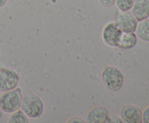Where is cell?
Instances as JSON below:
<instances>
[{
  "mask_svg": "<svg viewBox=\"0 0 149 123\" xmlns=\"http://www.w3.org/2000/svg\"><path fill=\"white\" fill-rule=\"evenodd\" d=\"M101 78L105 87L112 92H117L123 87L124 75L116 67L111 65L105 67L102 70Z\"/></svg>",
  "mask_w": 149,
  "mask_h": 123,
  "instance_id": "6da1fadb",
  "label": "cell"
},
{
  "mask_svg": "<svg viewBox=\"0 0 149 123\" xmlns=\"http://www.w3.org/2000/svg\"><path fill=\"white\" fill-rule=\"evenodd\" d=\"M44 106L42 98L32 92L29 91L23 96L20 109L30 118H38L43 114Z\"/></svg>",
  "mask_w": 149,
  "mask_h": 123,
  "instance_id": "7a4b0ae2",
  "label": "cell"
},
{
  "mask_svg": "<svg viewBox=\"0 0 149 123\" xmlns=\"http://www.w3.org/2000/svg\"><path fill=\"white\" fill-rule=\"evenodd\" d=\"M23 98L21 88L17 87L11 91L3 92L0 96V107L3 112L12 114L20 109Z\"/></svg>",
  "mask_w": 149,
  "mask_h": 123,
  "instance_id": "3957f363",
  "label": "cell"
},
{
  "mask_svg": "<svg viewBox=\"0 0 149 123\" xmlns=\"http://www.w3.org/2000/svg\"><path fill=\"white\" fill-rule=\"evenodd\" d=\"M18 82L19 76L15 69L10 67L0 68V92L15 89Z\"/></svg>",
  "mask_w": 149,
  "mask_h": 123,
  "instance_id": "277c9868",
  "label": "cell"
},
{
  "mask_svg": "<svg viewBox=\"0 0 149 123\" xmlns=\"http://www.w3.org/2000/svg\"><path fill=\"white\" fill-rule=\"evenodd\" d=\"M122 31L119 28L115 22H111L106 25L102 32V38L107 46L118 47L119 38Z\"/></svg>",
  "mask_w": 149,
  "mask_h": 123,
  "instance_id": "5b68a950",
  "label": "cell"
},
{
  "mask_svg": "<svg viewBox=\"0 0 149 123\" xmlns=\"http://www.w3.org/2000/svg\"><path fill=\"white\" fill-rule=\"evenodd\" d=\"M115 23L122 32L135 33L138 21L132 12L129 11H120L116 17Z\"/></svg>",
  "mask_w": 149,
  "mask_h": 123,
  "instance_id": "8992f818",
  "label": "cell"
},
{
  "mask_svg": "<svg viewBox=\"0 0 149 123\" xmlns=\"http://www.w3.org/2000/svg\"><path fill=\"white\" fill-rule=\"evenodd\" d=\"M142 113L141 109L133 104H127L120 111V117L125 123H141Z\"/></svg>",
  "mask_w": 149,
  "mask_h": 123,
  "instance_id": "52a82bcc",
  "label": "cell"
},
{
  "mask_svg": "<svg viewBox=\"0 0 149 123\" xmlns=\"http://www.w3.org/2000/svg\"><path fill=\"white\" fill-rule=\"evenodd\" d=\"M109 111L105 107H96L92 109L86 117L87 123H105L109 116Z\"/></svg>",
  "mask_w": 149,
  "mask_h": 123,
  "instance_id": "ba28073f",
  "label": "cell"
},
{
  "mask_svg": "<svg viewBox=\"0 0 149 123\" xmlns=\"http://www.w3.org/2000/svg\"><path fill=\"white\" fill-rule=\"evenodd\" d=\"M131 10L132 14L138 21L148 19L149 17V0H135Z\"/></svg>",
  "mask_w": 149,
  "mask_h": 123,
  "instance_id": "9c48e42d",
  "label": "cell"
},
{
  "mask_svg": "<svg viewBox=\"0 0 149 123\" xmlns=\"http://www.w3.org/2000/svg\"><path fill=\"white\" fill-rule=\"evenodd\" d=\"M138 37L135 33L122 32L118 43V47L125 50L131 49L136 45Z\"/></svg>",
  "mask_w": 149,
  "mask_h": 123,
  "instance_id": "30bf717a",
  "label": "cell"
},
{
  "mask_svg": "<svg viewBox=\"0 0 149 123\" xmlns=\"http://www.w3.org/2000/svg\"><path fill=\"white\" fill-rule=\"evenodd\" d=\"M135 33L137 37L139 38L141 40L149 42V20L146 19L138 21Z\"/></svg>",
  "mask_w": 149,
  "mask_h": 123,
  "instance_id": "8fae6325",
  "label": "cell"
},
{
  "mask_svg": "<svg viewBox=\"0 0 149 123\" xmlns=\"http://www.w3.org/2000/svg\"><path fill=\"white\" fill-rule=\"evenodd\" d=\"M7 122L8 123H29V117L19 109L12 113Z\"/></svg>",
  "mask_w": 149,
  "mask_h": 123,
  "instance_id": "7c38bea8",
  "label": "cell"
},
{
  "mask_svg": "<svg viewBox=\"0 0 149 123\" xmlns=\"http://www.w3.org/2000/svg\"><path fill=\"white\" fill-rule=\"evenodd\" d=\"M135 1V0H116L115 4L120 11L126 12L132 9Z\"/></svg>",
  "mask_w": 149,
  "mask_h": 123,
  "instance_id": "4fadbf2b",
  "label": "cell"
},
{
  "mask_svg": "<svg viewBox=\"0 0 149 123\" xmlns=\"http://www.w3.org/2000/svg\"><path fill=\"white\" fill-rule=\"evenodd\" d=\"M106 123H122L123 122L121 117L112 114H109L108 118L106 120Z\"/></svg>",
  "mask_w": 149,
  "mask_h": 123,
  "instance_id": "5bb4252c",
  "label": "cell"
},
{
  "mask_svg": "<svg viewBox=\"0 0 149 123\" xmlns=\"http://www.w3.org/2000/svg\"><path fill=\"white\" fill-rule=\"evenodd\" d=\"M98 1L102 6L107 8L113 7L116 2V0H98Z\"/></svg>",
  "mask_w": 149,
  "mask_h": 123,
  "instance_id": "9a60e30c",
  "label": "cell"
},
{
  "mask_svg": "<svg viewBox=\"0 0 149 123\" xmlns=\"http://www.w3.org/2000/svg\"><path fill=\"white\" fill-rule=\"evenodd\" d=\"M142 122L149 123V106L143 110L142 113Z\"/></svg>",
  "mask_w": 149,
  "mask_h": 123,
  "instance_id": "2e32d148",
  "label": "cell"
},
{
  "mask_svg": "<svg viewBox=\"0 0 149 123\" xmlns=\"http://www.w3.org/2000/svg\"><path fill=\"white\" fill-rule=\"evenodd\" d=\"M67 122L69 123H74V122H78V123H84L85 121L83 120L81 117H72V118L70 119L69 120L67 121Z\"/></svg>",
  "mask_w": 149,
  "mask_h": 123,
  "instance_id": "e0dca14e",
  "label": "cell"
},
{
  "mask_svg": "<svg viewBox=\"0 0 149 123\" xmlns=\"http://www.w3.org/2000/svg\"><path fill=\"white\" fill-rule=\"evenodd\" d=\"M8 0H0V9L4 7L7 4Z\"/></svg>",
  "mask_w": 149,
  "mask_h": 123,
  "instance_id": "ac0fdd59",
  "label": "cell"
},
{
  "mask_svg": "<svg viewBox=\"0 0 149 123\" xmlns=\"http://www.w3.org/2000/svg\"><path fill=\"white\" fill-rule=\"evenodd\" d=\"M2 114H3V111L2 110H1V107H0V119H1V117H2Z\"/></svg>",
  "mask_w": 149,
  "mask_h": 123,
  "instance_id": "d6986e66",
  "label": "cell"
},
{
  "mask_svg": "<svg viewBox=\"0 0 149 123\" xmlns=\"http://www.w3.org/2000/svg\"><path fill=\"white\" fill-rule=\"evenodd\" d=\"M0 55H1V53H0Z\"/></svg>",
  "mask_w": 149,
  "mask_h": 123,
  "instance_id": "ffe728a7",
  "label": "cell"
},
{
  "mask_svg": "<svg viewBox=\"0 0 149 123\" xmlns=\"http://www.w3.org/2000/svg\"></svg>",
  "mask_w": 149,
  "mask_h": 123,
  "instance_id": "44dd1931",
  "label": "cell"
}]
</instances>
